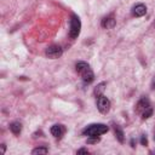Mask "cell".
Here are the masks:
<instances>
[{
    "mask_svg": "<svg viewBox=\"0 0 155 155\" xmlns=\"http://www.w3.org/2000/svg\"><path fill=\"white\" fill-rule=\"evenodd\" d=\"M75 68H76V71L81 75L84 82L90 84V82H92L94 80V74H93V71H92V69H91L88 63H86V62H78Z\"/></svg>",
    "mask_w": 155,
    "mask_h": 155,
    "instance_id": "6da1fadb",
    "label": "cell"
},
{
    "mask_svg": "<svg viewBox=\"0 0 155 155\" xmlns=\"http://www.w3.org/2000/svg\"><path fill=\"white\" fill-rule=\"evenodd\" d=\"M108 130H109V127L104 124H92L82 130V134H85L87 137H98L101 134L107 133Z\"/></svg>",
    "mask_w": 155,
    "mask_h": 155,
    "instance_id": "7a4b0ae2",
    "label": "cell"
},
{
    "mask_svg": "<svg viewBox=\"0 0 155 155\" xmlns=\"http://www.w3.org/2000/svg\"><path fill=\"white\" fill-rule=\"evenodd\" d=\"M80 30H81V22L80 18L76 15L71 16L70 19V29H69V36L71 39H76L80 35Z\"/></svg>",
    "mask_w": 155,
    "mask_h": 155,
    "instance_id": "3957f363",
    "label": "cell"
},
{
    "mask_svg": "<svg viewBox=\"0 0 155 155\" xmlns=\"http://www.w3.org/2000/svg\"><path fill=\"white\" fill-rule=\"evenodd\" d=\"M97 109L102 114H107L110 110V101L105 96H99L97 97Z\"/></svg>",
    "mask_w": 155,
    "mask_h": 155,
    "instance_id": "277c9868",
    "label": "cell"
},
{
    "mask_svg": "<svg viewBox=\"0 0 155 155\" xmlns=\"http://www.w3.org/2000/svg\"><path fill=\"white\" fill-rule=\"evenodd\" d=\"M62 53H63V50H62V47L59 45H51V46H48L46 48V52H45L46 57H48L51 59L59 58L62 56Z\"/></svg>",
    "mask_w": 155,
    "mask_h": 155,
    "instance_id": "5b68a950",
    "label": "cell"
},
{
    "mask_svg": "<svg viewBox=\"0 0 155 155\" xmlns=\"http://www.w3.org/2000/svg\"><path fill=\"white\" fill-rule=\"evenodd\" d=\"M148 108H150V103H149V99L147 98V97H142L139 101H138V103L136 104V111L137 113H139V114H142L144 110H147Z\"/></svg>",
    "mask_w": 155,
    "mask_h": 155,
    "instance_id": "8992f818",
    "label": "cell"
},
{
    "mask_svg": "<svg viewBox=\"0 0 155 155\" xmlns=\"http://www.w3.org/2000/svg\"><path fill=\"white\" fill-rule=\"evenodd\" d=\"M65 132V127L63 125H53L51 127V134L54 137V138H61Z\"/></svg>",
    "mask_w": 155,
    "mask_h": 155,
    "instance_id": "52a82bcc",
    "label": "cell"
},
{
    "mask_svg": "<svg viewBox=\"0 0 155 155\" xmlns=\"http://www.w3.org/2000/svg\"><path fill=\"white\" fill-rule=\"evenodd\" d=\"M147 13V7L144 4H137L136 6H133L132 8V15L134 17H142Z\"/></svg>",
    "mask_w": 155,
    "mask_h": 155,
    "instance_id": "ba28073f",
    "label": "cell"
},
{
    "mask_svg": "<svg viewBox=\"0 0 155 155\" xmlns=\"http://www.w3.org/2000/svg\"><path fill=\"white\" fill-rule=\"evenodd\" d=\"M115 19L113 18V17H105V18H103V21H102V27L103 28H107V29H109V28H113L114 25H115Z\"/></svg>",
    "mask_w": 155,
    "mask_h": 155,
    "instance_id": "9c48e42d",
    "label": "cell"
},
{
    "mask_svg": "<svg viewBox=\"0 0 155 155\" xmlns=\"http://www.w3.org/2000/svg\"><path fill=\"white\" fill-rule=\"evenodd\" d=\"M114 131H115L116 139H117L120 143H124V142H125V134H124V131H122L117 125H114Z\"/></svg>",
    "mask_w": 155,
    "mask_h": 155,
    "instance_id": "30bf717a",
    "label": "cell"
},
{
    "mask_svg": "<svg viewBox=\"0 0 155 155\" xmlns=\"http://www.w3.org/2000/svg\"><path fill=\"white\" fill-rule=\"evenodd\" d=\"M105 86H107V82H99L97 86H96V88H94V91H93V93H94V96L96 97H99V96H102L103 94V92H104V90H105Z\"/></svg>",
    "mask_w": 155,
    "mask_h": 155,
    "instance_id": "8fae6325",
    "label": "cell"
},
{
    "mask_svg": "<svg viewBox=\"0 0 155 155\" xmlns=\"http://www.w3.org/2000/svg\"><path fill=\"white\" fill-rule=\"evenodd\" d=\"M10 130H11V132L13 133V134H19L21 133V131H22V125H21V122H18V121H15V122H12L11 125H10Z\"/></svg>",
    "mask_w": 155,
    "mask_h": 155,
    "instance_id": "7c38bea8",
    "label": "cell"
},
{
    "mask_svg": "<svg viewBox=\"0 0 155 155\" xmlns=\"http://www.w3.org/2000/svg\"><path fill=\"white\" fill-rule=\"evenodd\" d=\"M48 153V149L47 148H45V147H42V148H35V149H33L31 150V154H47Z\"/></svg>",
    "mask_w": 155,
    "mask_h": 155,
    "instance_id": "4fadbf2b",
    "label": "cell"
},
{
    "mask_svg": "<svg viewBox=\"0 0 155 155\" xmlns=\"http://www.w3.org/2000/svg\"><path fill=\"white\" fill-rule=\"evenodd\" d=\"M140 115H142V119H143V120L149 119V117L153 115V109H151V107H150V108H148L147 110H144V111H143Z\"/></svg>",
    "mask_w": 155,
    "mask_h": 155,
    "instance_id": "5bb4252c",
    "label": "cell"
},
{
    "mask_svg": "<svg viewBox=\"0 0 155 155\" xmlns=\"http://www.w3.org/2000/svg\"><path fill=\"white\" fill-rule=\"evenodd\" d=\"M99 142V137H88L87 143H97Z\"/></svg>",
    "mask_w": 155,
    "mask_h": 155,
    "instance_id": "9a60e30c",
    "label": "cell"
},
{
    "mask_svg": "<svg viewBox=\"0 0 155 155\" xmlns=\"http://www.w3.org/2000/svg\"><path fill=\"white\" fill-rule=\"evenodd\" d=\"M140 144H142V145H148V138H147L145 134H143V136L140 137Z\"/></svg>",
    "mask_w": 155,
    "mask_h": 155,
    "instance_id": "2e32d148",
    "label": "cell"
},
{
    "mask_svg": "<svg viewBox=\"0 0 155 155\" xmlns=\"http://www.w3.org/2000/svg\"><path fill=\"white\" fill-rule=\"evenodd\" d=\"M87 153H88V150L85 149V148H81V149L78 150V154H87Z\"/></svg>",
    "mask_w": 155,
    "mask_h": 155,
    "instance_id": "e0dca14e",
    "label": "cell"
},
{
    "mask_svg": "<svg viewBox=\"0 0 155 155\" xmlns=\"http://www.w3.org/2000/svg\"><path fill=\"white\" fill-rule=\"evenodd\" d=\"M5 150H6L5 144H1V154H5Z\"/></svg>",
    "mask_w": 155,
    "mask_h": 155,
    "instance_id": "ac0fdd59",
    "label": "cell"
},
{
    "mask_svg": "<svg viewBox=\"0 0 155 155\" xmlns=\"http://www.w3.org/2000/svg\"><path fill=\"white\" fill-rule=\"evenodd\" d=\"M151 88L155 90V78H154V80H153V82H151Z\"/></svg>",
    "mask_w": 155,
    "mask_h": 155,
    "instance_id": "d6986e66",
    "label": "cell"
},
{
    "mask_svg": "<svg viewBox=\"0 0 155 155\" xmlns=\"http://www.w3.org/2000/svg\"><path fill=\"white\" fill-rule=\"evenodd\" d=\"M131 147H134V139H131Z\"/></svg>",
    "mask_w": 155,
    "mask_h": 155,
    "instance_id": "ffe728a7",
    "label": "cell"
},
{
    "mask_svg": "<svg viewBox=\"0 0 155 155\" xmlns=\"http://www.w3.org/2000/svg\"><path fill=\"white\" fill-rule=\"evenodd\" d=\"M154 139H155V136H154Z\"/></svg>",
    "mask_w": 155,
    "mask_h": 155,
    "instance_id": "44dd1931",
    "label": "cell"
}]
</instances>
